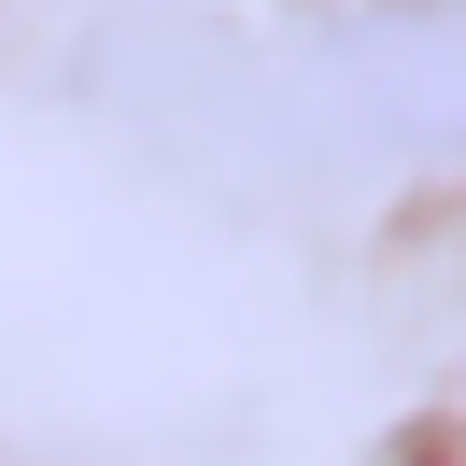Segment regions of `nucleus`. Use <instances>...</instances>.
<instances>
[{
    "label": "nucleus",
    "instance_id": "f257e3e1",
    "mask_svg": "<svg viewBox=\"0 0 466 466\" xmlns=\"http://www.w3.org/2000/svg\"><path fill=\"white\" fill-rule=\"evenodd\" d=\"M311 114L368 156H466V0L368 15L311 57Z\"/></svg>",
    "mask_w": 466,
    "mask_h": 466
}]
</instances>
